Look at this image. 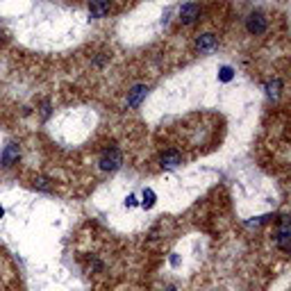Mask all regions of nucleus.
<instances>
[{"label": "nucleus", "mask_w": 291, "mask_h": 291, "mask_svg": "<svg viewBox=\"0 0 291 291\" xmlns=\"http://www.w3.org/2000/svg\"><path fill=\"white\" fill-rule=\"evenodd\" d=\"M100 171H116V168H121V164H123V155H121L119 148H105L100 155Z\"/></svg>", "instance_id": "obj_1"}, {"label": "nucleus", "mask_w": 291, "mask_h": 291, "mask_svg": "<svg viewBox=\"0 0 291 291\" xmlns=\"http://www.w3.org/2000/svg\"><path fill=\"white\" fill-rule=\"evenodd\" d=\"M146 96H148V87H146V84H137V87H132V91L128 93V107H130V110H137V107L143 102Z\"/></svg>", "instance_id": "obj_7"}, {"label": "nucleus", "mask_w": 291, "mask_h": 291, "mask_svg": "<svg viewBox=\"0 0 291 291\" xmlns=\"http://www.w3.org/2000/svg\"><path fill=\"white\" fill-rule=\"evenodd\" d=\"M177 16H180L182 25H191V23H196L200 18V7L196 3H187V5H182V7H180Z\"/></svg>", "instance_id": "obj_5"}, {"label": "nucleus", "mask_w": 291, "mask_h": 291, "mask_svg": "<svg viewBox=\"0 0 291 291\" xmlns=\"http://www.w3.org/2000/svg\"><path fill=\"white\" fill-rule=\"evenodd\" d=\"M134 200H137V198H134V196H128V200H125V205H128V207H134V205H137V203H134Z\"/></svg>", "instance_id": "obj_15"}, {"label": "nucleus", "mask_w": 291, "mask_h": 291, "mask_svg": "<svg viewBox=\"0 0 291 291\" xmlns=\"http://www.w3.org/2000/svg\"><path fill=\"white\" fill-rule=\"evenodd\" d=\"M3 216H5V209H3V207H0V219H3Z\"/></svg>", "instance_id": "obj_16"}, {"label": "nucleus", "mask_w": 291, "mask_h": 291, "mask_svg": "<svg viewBox=\"0 0 291 291\" xmlns=\"http://www.w3.org/2000/svg\"><path fill=\"white\" fill-rule=\"evenodd\" d=\"M289 239H291L289 219H287V216H280V228H278V232H275V243H278V248H280L282 252H289V250H291Z\"/></svg>", "instance_id": "obj_3"}, {"label": "nucleus", "mask_w": 291, "mask_h": 291, "mask_svg": "<svg viewBox=\"0 0 291 291\" xmlns=\"http://www.w3.org/2000/svg\"><path fill=\"white\" fill-rule=\"evenodd\" d=\"M232 75H234L232 68H230V66H223V68H221V75H219V78H221V82H230V80H232Z\"/></svg>", "instance_id": "obj_13"}, {"label": "nucleus", "mask_w": 291, "mask_h": 291, "mask_svg": "<svg viewBox=\"0 0 291 291\" xmlns=\"http://www.w3.org/2000/svg\"><path fill=\"white\" fill-rule=\"evenodd\" d=\"M166 291H175V287H168V289H166Z\"/></svg>", "instance_id": "obj_17"}, {"label": "nucleus", "mask_w": 291, "mask_h": 291, "mask_svg": "<svg viewBox=\"0 0 291 291\" xmlns=\"http://www.w3.org/2000/svg\"><path fill=\"white\" fill-rule=\"evenodd\" d=\"M182 164V155L175 148H168L159 155V166L162 168H177Z\"/></svg>", "instance_id": "obj_6"}, {"label": "nucleus", "mask_w": 291, "mask_h": 291, "mask_svg": "<svg viewBox=\"0 0 291 291\" xmlns=\"http://www.w3.org/2000/svg\"><path fill=\"white\" fill-rule=\"evenodd\" d=\"M18 159H21V146L14 141L5 146L3 155H0V164H3L5 168H12L14 164H18Z\"/></svg>", "instance_id": "obj_4"}, {"label": "nucleus", "mask_w": 291, "mask_h": 291, "mask_svg": "<svg viewBox=\"0 0 291 291\" xmlns=\"http://www.w3.org/2000/svg\"><path fill=\"white\" fill-rule=\"evenodd\" d=\"M34 189L50 191V189H53V187H50V180H48V177H37V180H34Z\"/></svg>", "instance_id": "obj_12"}, {"label": "nucleus", "mask_w": 291, "mask_h": 291, "mask_svg": "<svg viewBox=\"0 0 291 291\" xmlns=\"http://www.w3.org/2000/svg\"><path fill=\"white\" fill-rule=\"evenodd\" d=\"M41 116H44V119H48L50 116V105L48 102H44V107H41Z\"/></svg>", "instance_id": "obj_14"}, {"label": "nucleus", "mask_w": 291, "mask_h": 291, "mask_svg": "<svg viewBox=\"0 0 291 291\" xmlns=\"http://www.w3.org/2000/svg\"><path fill=\"white\" fill-rule=\"evenodd\" d=\"M216 48V37L214 34H200L198 39H196V50H200V53H212V50Z\"/></svg>", "instance_id": "obj_9"}, {"label": "nucleus", "mask_w": 291, "mask_h": 291, "mask_svg": "<svg viewBox=\"0 0 291 291\" xmlns=\"http://www.w3.org/2000/svg\"><path fill=\"white\" fill-rule=\"evenodd\" d=\"M112 7V0H89V14L91 18H102Z\"/></svg>", "instance_id": "obj_8"}, {"label": "nucleus", "mask_w": 291, "mask_h": 291, "mask_svg": "<svg viewBox=\"0 0 291 291\" xmlns=\"http://www.w3.org/2000/svg\"><path fill=\"white\" fill-rule=\"evenodd\" d=\"M266 27H269V21H266V16L262 12H250L246 18V30L250 32L252 37H260L266 32Z\"/></svg>", "instance_id": "obj_2"}, {"label": "nucleus", "mask_w": 291, "mask_h": 291, "mask_svg": "<svg viewBox=\"0 0 291 291\" xmlns=\"http://www.w3.org/2000/svg\"><path fill=\"white\" fill-rule=\"evenodd\" d=\"M155 200H157V196H155V191L153 189H143V200H141V205L146 209H150L155 205Z\"/></svg>", "instance_id": "obj_11"}, {"label": "nucleus", "mask_w": 291, "mask_h": 291, "mask_svg": "<svg viewBox=\"0 0 291 291\" xmlns=\"http://www.w3.org/2000/svg\"><path fill=\"white\" fill-rule=\"evenodd\" d=\"M280 91H282V80H280V78H273V80L266 82V96H269L271 100H278Z\"/></svg>", "instance_id": "obj_10"}]
</instances>
